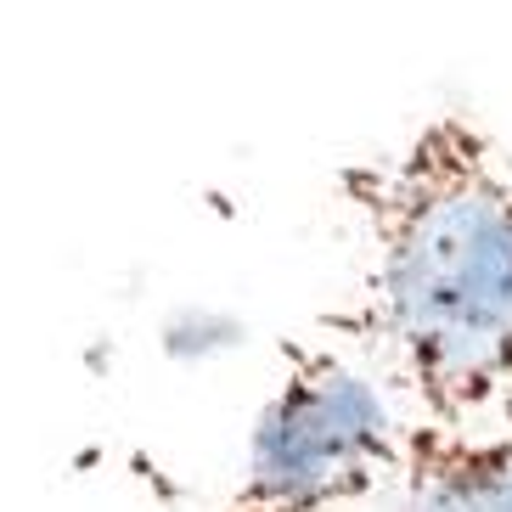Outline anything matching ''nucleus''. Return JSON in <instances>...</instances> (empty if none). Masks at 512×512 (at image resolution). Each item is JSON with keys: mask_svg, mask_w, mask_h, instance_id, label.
Instances as JSON below:
<instances>
[{"mask_svg": "<svg viewBox=\"0 0 512 512\" xmlns=\"http://www.w3.org/2000/svg\"><path fill=\"white\" fill-rule=\"evenodd\" d=\"M361 226V293L332 321L383 366L417 428H512V152L439 113L338 175Z\"/></svg>", "mask_w": 512, "mask_h": 512, "instance_id": "obj_1", "label": "nucleus"}, {"mask_svg": "<svg viewBox=\"0 0 512 512\" xmlns=\"http://www.w3.org/2000/svg\"><path fill=\"white\" fill-rule=\"evenodd\" d=\"M411 417L344 344L299 338L248 434L242 479L220 512H344L394 490Z\"/></svg>", "mask_w": 512, "mask_h": 512, "instance_id": "obj_2", "label": "nucleus"}, {"mask_svg": "<svg viewBox=\"0 0 512 512\" xmlns=\"http://www.w3.org/2000/svg\"><path fill=\"white\" fill-rule=\"evenodd\" d=\"M394 512H512V428L507 434H406Z\"/></svg>", "mask_w": 512, "mask_h": 512, "instance_id": "obj_3", "label": "nucleus"}]
</instances>
